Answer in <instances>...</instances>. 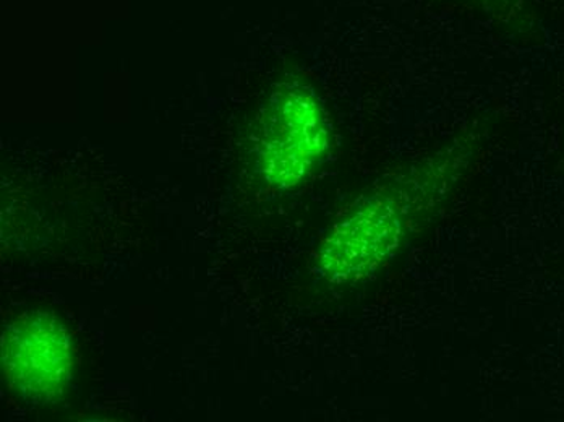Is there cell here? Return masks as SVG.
I'll use <instances>...</instances> for the list:
<instances>
[{"mask_svg":"<svg viewBox=\"0 0 564 422\" xmlns=\"http://www.w3.org/2000/svg\"><path fill=\"white\" fill-rule=\"evenodd\" d=\"M332 142V127L322 101L305 85L274 91L257 139L258 171L273 188L295 187L322 161Z\"/></svg>","mask_w":564,"mask_h":422,"instance_id":"obj_1","label":"cell"},{"mask_svg":"<svg viewBox=\"0 0 564 422\" xmlns=\"http://www.w3.org/2000/svg\"><path fill=\"white\" fill-rule=\"evenodd\" d=\"M405 205L398 192L366 198L336 225L319 250V272L332 283H352L373 273L404 235Z\"/></svg>","mask_w":564,"mask_h":422,"instance_id":"obj_2","label":"cell"},{"mask_svg":"<svg viewBox=\"0 0 564 422\" xmlns=\"http://www.w3.org/2000/svg\"><path fill=\"white\" fill-rule=\"evenodd\" d=\"M2 349L10 386L29 400H53L68 382L70 339L51 315L30 314L10 325Z\"/></svg>","mask_w":564,"mask_h":422,"instance_id":"obj_3","label":"cell"}]
</instances>
